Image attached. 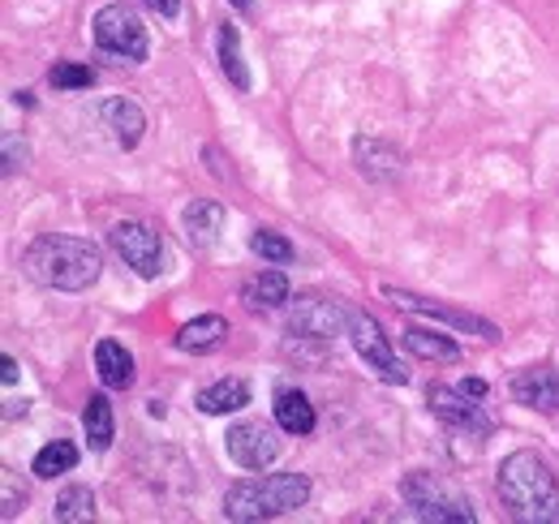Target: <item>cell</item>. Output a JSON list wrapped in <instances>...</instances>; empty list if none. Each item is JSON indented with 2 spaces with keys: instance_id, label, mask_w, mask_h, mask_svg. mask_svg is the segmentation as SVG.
<instances>
[{
  "instance_id": "e0dca14e",
  "label": "cell",
  "mask_w": 559,
  "mask_h": 524,
  "mask_svg": "<svg viewBox=\"0 0 559 524\" xmlns=\"http://www.w3.org/2000/svg\"><path fill=\"white\" fill-rule=\"evenodd\" d=\"M194 404H199L207 417H224V413H237V408L250 404V388H246L241 379H219V383L203 388Z\"/></svg>"
},
{
  "instance_id": "ba28073f",
  "label": "cell",
  "mask_w": 559,
  "mask_h": 524,
  "mask_svg": "<svg viewBox=\"0 0 559 524\" xmlns=\"http://www.w3.org/2000/svg\"><path fill=\"white\" fill-rule=\"evenodd\" d=\"M349 340H353V348H357V357L366 361V370H374L383 383H405V379H409L405 366H401V357L392 353V340H388L383 327H379V319H370V314H353Z\"/></svg>"
},
{
  "instance_id": "7a4b0ae2",
  "label": "cell",
  "mask_w": 559,
  "mask_h": 524,
  "mask_svg": "<svg viewBox=\"0 0 559 524\" xmlns=\"http://www.w3.org/2000/svg\"><path fill=\"white\" fill-rule=\"evenodd\" d=\"M495 486L512 521L559 524V481L538 452H512L499 464Z\"/></svg>"
},
{
  "instance_id": "7402d4cb",
  "label": "cell",
  "mask_w": 559,
  "mask_h": 524,
  "mask_svg": "<svg viewBox=\"0 0 559 524\" xmlns=\"http://www.w3.org/2000/svg\"><path fill=\"white\" fill-rule=\"evenodd\" d=\"M215 48H219V69H224V78H228L237 91H250V69H246V61H241V39H237V26H219Z\"/></svg>"
},
{
  "instance_id": "8992f818",
  "label": "cell",
  "mask_w": 559,
  "mask_h": 524,
  "mask_svg": "<svg viewBox=\"0 0 559 524\" xmlns=\"http://www.w3.org/2000/svg\"><path fill=\"white\" fill-rule=\"evenodd\" d=\"M108 246L121 254V262L142 275V279H155L159 271H164V241H159V233L151 228V224H139V219H126V224H117L112 233H108Z\"/></svg>"
},
{
  "instance_id": "83f0119b",
  "label": "cell",
  "mask_w": 559,
  "mask_h": 524,
  "mask_svg": "<svg viewBox=\"0 0 559 524\" xmlns=\"http://www.w3.org/2000/svg\"><path fill=\"white\" fill-rule=\"evenodd\" d=\"M95 82V69L91 66H57L52 69V86H61V91H82V86H91Z\"/></svg>"
},
{
  "instance_id": "4316f807",
  "label": "cell",
  "mask_w": 559,
  "mask_h": 524,
  "mask_svg": "<svg viewBox=\"0 0 559 524\" xmlns=\"http://www.w3.org/2000/svg\"><path fill=\"white\" fill-rule=\"evenodd\" d=\"M22 503H26V490L17 486V473L13 468H0V516L13 521L22 512Z\"/></svg>"
},
{
  "instance_id": "6da1fadb",
  "label": "cell",
  "mask_w": 559,
  "mask_h": 524,
  "mask_svg": "<svg viewBox=\"0 0 559 524\" xmlns=\"http://www.w3.org/2000/svg\"><path fill=\"white\" fill-rule=\"evenodd\" d=\"M22 271L44 284V288H57V293H82L99 279L104 259L91 241L82 237H66V233H44L35 237L26 250H22Z\"/></svg>"
},
{
  "instance_id": "d4e9b609",
  "label": "cell",
  "mask_w": 559,
  "mask_h": 524,
  "mask_svg": "<svg viewBox=\"0 0 559 524\" xmlns=\"http://www.w3.org/2000/svg\"><path fill=\"white\" fill-rule=\"evenodd\" d=\"M73 464H78V448L66 443V439H57V443H48V448H39V456H35V477H44V481H52V477H61V473H70Z\"/></svg>"
},
{
  "instance_id": "9a60e30c",
  "label": "cell",
  "mask_w": 559,
  "mask_h": 524,
  "mask_svg": "<svg viewBox=\"0 0 559 524\" xmlns=\"http://www.w3.org/2000/svg\"><path fill=\"white\" fill-rule=\"evenodd\" d=\"M95 370H99V383L112 388V392H126L134 383V357L117 340H99L95 344Z\"/></svg>"
},
{
  "instance_id": "f546056e",
  "label": "cell",
  "mask_w": 559,
  "mask_h": 524,
  "mask_svg": "<svg viewBox=\"0 0 559 524\" xmlns=\"http://www.w3.org/2000/svg\"><path fill=\"white\" fill-rule=\"evenodd\" d=\"M461 392H469L474 400H478V395H487V383H483V379H465V383H461Z\"/></svg>"
},
{
  "instance_id": "3957f363",
  "label": "cell",
  "mask_w": 559,
  "mask_h": 524,
  "mask_svg": "<svg viewBox=\"0 0 559 524\" xmlns=\"http://www.w3.org/2000/svg\"><path fill=\"white\" fill-rule=\"evenodd\" d=\"M310 503V481L301 473H267V477H246L228 486L224 495V516L228 521H276Z\"/></svg>"
},
{
  "instance_id": "ffe728a7",
  "label": "cell",
  "mask_w": 559,
  "mask_h": 524,
  "mask_svg": "<svg viewBox=\"0 0 559 524\" xmlns=\"http://www.w3.org/2000/svg\"><path fill=\"white\" fill-rule=\"evenodd\" d=\"M241 301H246L250 310H280V306L288 301V279H284L280 271H263V275L246 279Z\"/></svg>"
},
{
  "instance_id": "277c9868",
  "label": "cell",
  "mask_w": 559,
  "mask_h": 524,
  "mask_svg": "<svg viewBox=\"0 0 559 524\" xmlns=\"http://www.w3.org/2000/svg\"><path fill=\"white\" fill-rule=\"evenodd\" d=\"M401 499L409 503V512L426 524H474V503L452 486L443 481L439 473H409L401 481Z\"/></svg>"
},
{
  "instance_id": "8fae6325",
  "label": "cell",
  "mask_w": 559,
  "mask_h": 524,
  "mask_svg": "<svg viewBox=\"0 0 559 524\" xmlns=\"http://www.w3.org/2000/svg\"><path fill=\"white\" fill-rule=\"evenodd\" d=\"M426 404L439 421H448L452 430H469V434H490L487 413L478 404H469V392H452V388H430Z\"/></svg>"
},
{
  "instance_id": "9c48e42d",
  "label": "cell",
  "mask_w": 559,
  "mask_h": 524,
  "mask_svg": "<svg viewBox=\"0 0 559 524\" xmlns=\"http://www.w3.org/2000/svg\"><path fill=\"white\" fill-rule=\"evenodd\" d=\"M383 297H388V301H396V306H401V310H409V314L435 319V323H448V327L469 331V335H483V340H495V335H499L495 323H487V319H478V314H469V310H456V306H439V301L418 297V293H409V288H396V284H383Z\"/></svg>"
},
{
  "instance_id": "52a82bcc",
  "label": "cell",
  "mask_w": 559,
  "mask_h": 524,
  "mask_svg": "<svg viewBox=\"0 0 559 524\" xmlns=\"http://www.w3.org/2000/svg\"><path fill=\"white\" fill-rule=\"evenodd\" d=\"M353 323V314L332 297H297L288 306V335L297 340H336Z\"/></svg>"
},
{
  "instance_id": "5b68a950",
  "label": "cell",
  "mask_w": 559,
  "mask_h": 524,
  "mask_svg": "<svg viewBox=\"0 0 559 524\" xmlns=\"http://www.w3.org/2000/svg\"><path fill=\"white\" fill-rule=\"evenodd\" d=\"M91 35H95V48L104 57H117V61H146V26L134 9L126 4H104L95 17H91Z\"/></svg>"
},
{
  "instance_id": "ac0fdd59",
  "label": "cell",
  "mask_w": 559,
  "mask_h": 524,
  "mask_svg": "<svg viewBox=\"0 0 559 524\" xmlns=\"http://www.w3.org/2000/svg\"><path fill=\"white\" fill-rule=\"evenodd\" d=\"M224 335H228V323L219 319V314H203V319H194V323H186V327L177 331V348L181 353H211V348H219L224 344Z\"/></svg>"
},
{
  "instance_id": "cb8c5ba5",
  "label": "cell",
  "mask_w": 559,
  "mask_h": 524,
  "mask_svg": "<svg viewBox=\"0 0 559 524\" xmlns=\"http://www.w3.org/2000/svg\"><path fill=\"white\" fill-rule=\"evenodd\" d=\"M52 521L61 524H82V521H95V495L86 486H70L57 495V508H52Z\"/></svg>"
},
{
  "instance_id": "d6986e66",
  "label": "cell",
  "mask_w": 559,
  "mask_h": 524,
  "mask_svg": "<svg viewBox=\"0 0 559 524\" xmlns=\"http://www.w3.org/2000/svg\"><path fill=\"white\" fill-rule=\"evenodd\" d=\"M401 340H405V348H409V353H418V357H426V361H461L456 340H448L443 331L405 327L401 331Z\"/></svg>"
},
{
  "instance_id": "1f68e13d",
  "label": "cell",
  "mask_w": 559,
  "mask_h": 524,
  "mask_svg": "<svg viewBox=\"0 0 559 524\" xmlns=\"http://www.w3.org/2000/svg\"><path fill=\"white\" fill-rule=\"evenodd\" d=\"M228 4H233V9H250L254 0H228Z\"/></svg>"
},
{
  "instance_id": "484cf974",
  "label": "cell",
  "mask_w": 559,
  "mask_h": 524,
  "mask_svg": "<svg viewBox=\"0 0 559 524\" xmlns=\"http://www.w3.org/2000/svg\"><path fill=\"white\" fill-rule=\"evenodd\" d=\"M250 250L259 254L263 262H276V266H284V262H293V241L288 237H280V233H267V228H259L254 237H250Z\"/></svg>"
},
{
  "instance_id": "30bf717a",
  "label": "cell",
  "mask_w": 559,
  "mask_h": 524,
  "mask_svg": "<svg viewBox=\"0 0 559 524\" xmlns=\"http://www.w3.org/2000/svg\"><path fill=\"white\" fill-rule=\"evenodd\" d=\"M224 448H228L233 464H241V468H250V473L267 468V464L280 456V439L263 421H237V426H228Z\"/></svg>"
},
{
  "instance_id": "2e32d148",
  "label": "cell",
  "mask_w": 559,
  "mask_h": 524,
  "mask_svg": "<svg viewBox=\"0 0 559 524\" xmlns=\"http://www.w3.org/2000/svg\"><path fill=\"white\" fill-rule=\"evenodd\" d=\"M104 126L112 130V142H117V146L134 151L142 142V130H146V117H142V108L134 99H108V104H104Z\"/></svg>"
},
{
  "instance_id": "5bb4252c",
  "label": "cell",
  "mask_w": 559,
  "mask_h": 524,
  "mask_svg": "<svg viewBox=\"0 0 559 524\" xmlns=\"http://www.w3.org/2000/svg\"><path fill=\"white\" fill-rule=\"evenodd\" d=\"M353 159H357V172L370 177V181H396L401 168H405L401 151L388 146V142H379V138H357L353 142Z\"/></svg>"
},
{
  "instance_id": "f1b7e54d",
  "label": "cell",
  "mask_w": 559,
  "mask_h": 524,
  "mask_svg": "<svg viewBox=\"0 0 559 524\" xmlns=\"http://www.w3.org/2000/svg\"><path fill=\"white\" fill-rule=\"evenodd\" d=\"M142 4H146L151 13H159V17H177V9H181L177 0H142Z\"/></svg>"
},
{
  "instance_id": "4dcf8cb0",
  "label": "cell",
  "mask_w": 559,
  "mask_h": 524,
  "mask_svg": "<svg viewBox=\"0 0 559 524\" xmlns=\"http://www.w3.org/2000/svg\"><path fill=\"white\" fill-rule=\"evenodd\" d=\"M13 383H17V361L4 357V388H13Z\"/></svg>"
},
{
  "instance_id": "7c38bea8",
  "label": "cell",
  "mask_w": 559,
  "mask_h": 524,
  "mask_svg": "<svg viewBox=\"0 0 559 524\" xmlns=\"http://www.w3.org/2000/svg\"><path fill=\"white\" fill-rule=\"evenodd\" d=\"M508 392H512V400H516V404H525V408L559 413V370H551V366L521 370V374L508 383Z\"/></svg>"
},
{
  "instance_id": "4fadbf2b",
  "label": "cell",
  "mask_w": 559,
  "mask_h": 524,
  "mask_svg": "<svg viewBox=\"0 0 559 524\" xmlns=\"http://www.w3.org/2000/svg\"><path fill=\"white\" fill-rule=\"evenodd\" d=\"M181 228H186V241L194 250H211L224 233V206L215 198H194L186 211H181Z\"/></svg>"
},
{
  "instance_id": "44dd1931",
  "label": "cell",
  "mask_w": 559,
  "mask_h": 524,
  "mask_svg": "<svg viewBox=\"0 0 559 524\" xmlns=\"http://www.w3.org/2000/svg\"><path fill=\"white\" fill-rule=\"evenodd\" d=\"M82 430H86V439H91L95 452L112 448L117 426H112V404H108L104 395H91V400H86V408H82Z\"/></svg>"
},
{
  "instance_id": "603a6c76",
  "label": "cell",
  "mask_w": 559,
  "mask_h": 524,
  "mask_svg": "<svg viewBox=\"0 0 559 524\" xmlns=\"http://www.w3.org/2000/svg\"><path fill=\"white\" fill-rule=\"evenodd\" d=\"M276 421H280V430H288V434H310V430H314V404L301 392H280Z\"/></svg>"
}]
</instances>
